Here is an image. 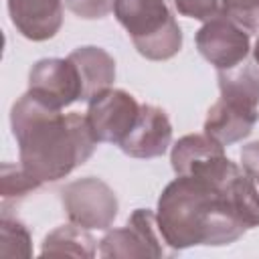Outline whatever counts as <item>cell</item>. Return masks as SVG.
Masks as SVG:
<instances>
[{
  "label": "cell",
  "mask_w": 259,
  "mask_h": 259,
  "mask_svg": "<svg viewBox=\"0 0 259 259\" xmlns=\"http://www.w3.org/2000/svg\"><path fill=\"white\" fill-rule=\"evenodd\" d=\"M156 219L172 251L231 245L259 227V190L239 164L219 154L162 190Z\"/></svg>",
  "instance_id": "cell-1"
},
{
  "label": "cell",
  "mask_w": 259,
  "mask_h": 259,
  "mask_svg": "<svg viewBox=\"0 0 259 259\" xmlns=\"http://www.w3.org/2000/svg\"><path fill=\"white\" fill-rule=\"evenodd\" d=\"M10 127L20 166L40 184L69 176L93 156L99 144L85 115L63 113L28 91L12 105Z\"/></svg>",
  "instance_id": "cell-2"
},
{
  "label": "cell",
  "mask_w": 259,
  "mask_h": 259,
  "mask_svg": "<svg viewBox=\"0 0 259 259\" xmlns=\"http://www.w3.org/2000/svg\"><path fill=\"white\" fill-rule=\"evenodd\" d=\"M113 14L142 57L168 61L182 49V30L166 0H115Z\"/></svg>",
  "instance_id": "cell-3"
},
{
  "label": "cell",
  "mask_w": 259,
  "mask_h": 259,
  "mask_svg": "<svg viewBox=\"0 0 259 259\" xmlns=\"http://www.w3.org/2000/svg\"><path fill=\"white\" fill-rule=\"evenodd\" d=\"M61 204L69 223L89 231H107L119 210V200L113 188L95 176L77 178L65 184L61 190Z\"/></svg>",
  "instance_id": "cell-4"
},
{
  "label": "cell",
  "mask_w": 259,
  "mask_h": 259,
  "mask_svg": "<svg viewBox=\"0 0 259 259\" xmlns=\"http://www.w3.org/2000/svg\"><path fill=\"white\" fill-rule=\"evenodd\" d=\"M164 239L158 227L156 212L136 208L121 229L107 231L99 241V257L103 259H132V257H164Z\"/></svg>",
  "instance_id": "cell-5"
},
{
  "label": "cell",
  "mask_w": 259,
  "mask_h": 259,
  "mask_svg": "<svg viewBox=\"0 0 259 259\" xmlns=\"http://www.w3.org/2000/svg\"><path fill=\"white\" fill-rule=\"evenodd\" d=\"M198 53L217 69H233L251 53V34L225 14L206 20L194 36Z\"/></svg>",
  "instance_id": "cell-6"
},
{
  "label": "cell",
  "mask_w": 259,
  "mask_h": 259,
  "mask_svg": "<svg viewBox=\"0 0 259 259\" xmlns=\"http://www.w3.org/2000/svg\"><path fill=\"white\" fill-rule=\"evenodd\" d=\"M140 107L142 105L132 93L123 89H107L89 101L85 117L97 142L119 146L134 127Z\"/></svg>",
  "instance_id": "cell-7"
},
{
  "label": "cell",
  "mask_w": 259,
  "mask_h": 259,
  "mask_svg": "<svg viewBox=\"0 0 259 259\" xmlns=\"http://www.w3.org/2000/svg\"><path fill=\"white\" fill-rule=\"evenodd\" d=\"M28 93L55 109H65L75 101H81L83 87L77 67L69 57L36 61L28 73Z\"/></svg>",
  "instance_id": "cell-8"
},
{
  "label": "cell",
  "mask_w": 259,
  "mask_h": 259,
  "mask_svg": "<svg viewBox=\"0 0 259 259\" xmlns=\"http://www.w3.org/2000/svg\"><path fill=\"white\" fill-rule=\"evenodd\" d=\"M259 121V105L235 95H221L206 113L204 134L221 146L243 142Z\"/></svg>",
  "instance_id": "cell-9"
},
{
  "label": "cell",
  "mask_w": 259,
  "mask_h": 259,
  "mask_svg": "<svg viewBox=\"0 0 259 259\" xmlns=\"http://www.w3.org/2000/svg\"><path fill=\"white\" fill-rule=\"evenodd\" d=\"M172 144V123L164 109L144 103L130 134L121 140L119 150L130 158L152 160L162 156Z\"/></svg>",
  "instance_id": "cell-10"
},
{
  "label": "cell",
  "mask_w": 259,
  "mask_h": 259,
  "mask_svg": "<svg viewBox=\"0 0 259 259\" xmlns=\"http://www.w3.org/2000/svg\"><path fill=\"white\" fill-rule=\"evenodd\" d=\"M12 26L28 40L53 38L63 26V0H6Z\"/></svg>",
  "instance_id": "cell-11"
},
{
  "label": "cell",
  "mask_w": 259,
  "mask_h": 259,
  "mask_svg": "<svg viewBox=\"0 0 259 259\" xmlns=\"http://www.w3.org/2000/svg\"><path fill=\"white\" fill-rule=\"evenodd\" d=\"M69 59L77 67L81 79V101H91L95 95L111 89L115 81V61L105 49L93 45L77 47L69 53Z\"/></svg>",
  "instance_id": "cell-12"
},
{
  "label": "cell",
  "mask_w": 259,
  "mask_h": 259,
  "mask_svg": "<svg viewBox=\"0 0 259 259\" xmlns=\"http://www.w3.org/2000/svg\"><path fill=\"white\" fill-rule=\"evenodd\" d=\"M97 247L95 239L91 237L89 229L79 227L75 223L61 225L55 231H51L40 247L42 257H63V255H73V257H95Z\"/></svg>",
  "instance_id": "cell-13"
},
{
  "label": "cell",
  "mask_w": 259,
  "mask_h": 259,
  "mask_svg": "<svg viewBox=\"0 0 259 259\" xmlns=\"http://www.w3.org/2000/svg\"><path fill=\"white\" fill-rule=\"evenodd\" d=\"M219 154H225V146H221L217 140H212L206 134H188L172 146L170 164L176 176H184L194 166Z\"/></svg>",
  "instance_id": "cell-14"
},
{
  "label": "cell",
  "mask_w": 259,
  "mask_h": 259,
  "mask_svg": "<svg viewBox=\"0 0 259 259\" xmlns=\"http://www.w3.org/2000/svg\"><path fill=\"white\" fill-rule=\"evenodd\" d=\"M0 255L2 257H32L30 231L22 221L10 217L6 210L0 221Z\"/></svg>",
  "instance_id": "cell-15"
},
{
  "label": "cell",
  "mask_w": 259,
  "mask_h": 259,
  "mask_svg": "<svg viewBox=\"0 0 259 259\" xmlns=\"http://www.w3.org/2000/svg\"><path fill=\"white\" fill-rule=\"evenodd\" d=\"M2 200L4 204L8 200H20L24 196H28L30 192H34L38 186H42L38 180H34L20 164H10L4 162L2 164Z\"/></svg>",
  "instance_id": "cell-16"
},
{
  "label": "cell",
  "mask_w": 259,
  "mask_h": 259,
  "mask_svg": "<svg viewBox=\"0 0 259 259\" xmlns=\"http://www.w3.org/2000/svg\"><path fill=\"white\" fill-rule=\"evenodd\" d=\"M223 14L249 34L259 32V0H223Z\"/></svg>",
  "instance_id": "cell-17"
},
{
  "label": "cell",
  "mask_w": 259,
  "mask_h": 259,
  "mask_svg": "<svg viewBox=\"0 0 259 259\" xmlns=\"http://www.w3.org/2000/svg\"><path fill=\"white\" fill-rule=\"evenodd\" d=\"M172 2L182 16L202 22L223 14V0H172Z\"/></svg>",
  "instance_id": "cell-18"
},
{
  "label": "cell",
  "mask_w": 259,
  "mask_h": 259,
  "mask_svg": "<svg viewBox=\"0 0 259 259\" xmlns=\"http://www.w3.org/2000/svg\"><path fill=\"white\" fill-rule=\"evenodd\" d=\"M65 6L83 20H97L105 18L113 10L115 0H65Z\"/></svg>",
  "instance_id": "cell-19"
},
{
  "label": "cell",
  "mask_w": 259,
  "mask_h": 259,
  "mask_svg": "<svg viewBox=\"0 0 259 259\" xmlns=\"http://www.w3.org/2000/svg\"><path fill=\"white\" fill-rule=\"evenodd\" d=\"M241 164H243V170L255 180V184H259V142H251L243 146Z\"/></svg>",
  "instance_id": "cell-20"
},
{
  "label": "cell",
  "mask_w": 259,
  "mask_h": 259,
  "mask_svg": "<svg viewBox=\"0 0 259 259\" xmlns=\"http://www.w3.org/2000/svg\"><path fill=\"white\" fill-rule=\"evenodd\" d=\"M253 61L259 65V36H257V42H255V47H253Z\"/></svg>",
  "instance_id": "cell-21"
}]
</instances>
